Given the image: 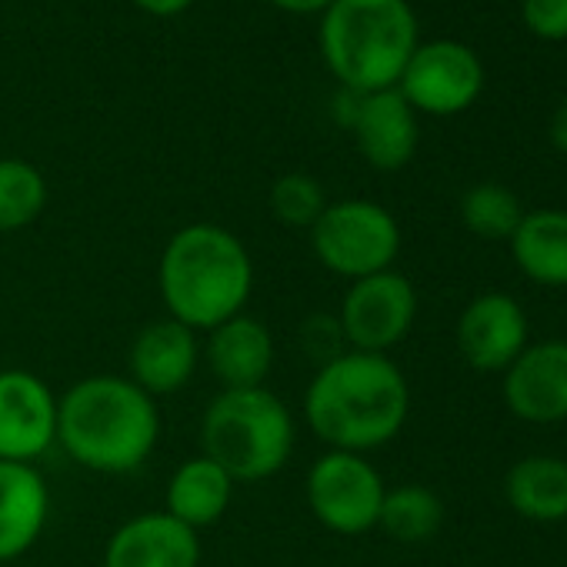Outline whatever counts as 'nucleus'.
<instances>
[{"label": "nucleus", "mask_w": 567, "mask_h": 567, "mask_svg": "<svg viewBox=\"0 0 567 567\" xmlns=\"http://www.w3.org/2000/svg\"><path fill=\"white\" fill-rule=\"evenodd\" d=\"M305 494L318 524L341 537H358L378 527L388 484L368 454L324 451L308 471Z\"/></svg>", "instance_id": "0eeeda50"}, {"label": "nucleus", "mask_w": 567, "mask_h": 567, "mask_svg": "<svg viewBox=\"0 0 567 567\" xmlns=\"http://www.w3.org/2000/svg\"><path fill=\"white\" fill-rule=\"evenodd\" d=\"M200 364V341L197 331L184 328L174 318L151 321L137 331L127 351V378L147 391L151 398L177 394L190 384Z\"/></svg>", "instance_id": "ddd939ff"}, {"label": "nucleus", "mask_w": 567, "mask_h": 567, "mask_svg": "<svg viewBox=\"0 0 567 567\" xmlns=\"http://www.w3.org/2000/svg\"><path fill=\"white\" fill-rule=\"evenodd\" d=\"M527 348V315L501 291L474 298L457 318V351L484 374L507 371L514 358Z\"/></svg>", "instance_id": "9b49d317"}, {"label": "nucleus", "mask_w": 567, "mask_h": 567, "mask_svg": "<svg viewBox=\"0 0 567 567\" xmlns=\"http://www.w3.org/2000/svg\"><path fill=\"white\" fill-rule=\"evenodd\" d=\"M378 527L398 544H424L444 527V501L424 484L388 487Z\"/></svg>", "instance_id": "412c9836"}, {"label": "nucleus", "mask_w": 567, "mask_h": 567, "mask_svg": "<svg viewBox=\"0 0 567 567\" xmlns=\"http://www.w3.org/2000/svg\"><path fill=\"white\" fill-rule=\"evenodd\" d=\"M417 44L408 0H334L321 18V58L344 91L398 87Z\"/></svg>", "instance_id": "20e7f679"}, {"label": "nucleus", "mask_w": 567, "mask_h": 567, "mask_svg": "<svg viewBox=\"0 0 567 567\" xmlns=\"http://www.w3.org/2000/svg\"><path fill=\"white\" fill-rule=\"evenodd\" d=\"M520 18L540 41H567V0H520Z\"/></svg>", "instance_id": "393cba45"}, {"label": "nucleus", "mask_w": 567, "mask_h": 567, "mask_svg": "<svg viewBox=\"0 0 567 567\" xmlns=\"http://www.w3.org/2000/svg\"><path fill=\"white\" fill-rule=\"evenodd\" d=\"M270 214L295 230H311L328 207L324 187L311 174H284L270 184Z\"/></svg>", "instance_id": "b1692460"}, {"label": "nucleus", "mask_w": 567, "mask_h": 567, "mask_svg": "<svg viewBox=\"0 0 567 567\" xmlns=\"http://www.w3.org/2000/svg\"><path fill=\"white\" fill-rule=\"evenodd\" d=\"M161 441L157 398L127 374H91L58 398V444L94 474L144 467Z\"/></svg>", "instance_id": "f03ea898"}, {"label": "nucleus", "mask_w": 567, "mask_h": 567, "mask_svg": "<svg viewBox=\"0 0 567 567\" xmlns=\"http://www.w3.org/2000/svg\"><path fill=\"white\" fill-rule=\"evenodd\" d=\"M520 217H524V207H520L517 194L504 184L484 181V184H474L471 190H464V197H461L464 227L484 240H511Z\"/></svg>", "instance_id": "5701e85b"}, {"label": "nucleus", "mask_w": 567, "mask_h": 567, "mask_svg": "<svg viewBox=\"0 0 567 567\" xmlns=\"http://www.w3.org/2000/svg\"><path fill=\"white\" fill-rule=\"evenodd\" d=\"M504 497L524 520H567V461L550 454H530L517 461L504 477Z\"/></svg>", "instance_id": "aec40b11"}, {"label": "nucleus", "mask_w": 567, "mask_h": 567, "mask_svg": "<svg viewBox=\"0 0 567 567\" xmlns=\"http://www.w3.org/2000/svg\"><path fill=\"white\" fill-rule=\"evenodd\" d=\"M104 567H200V537L167 511H144L107 537Z\"/></svg>", "instance_id": "4468645a"}, {"label": "nucleus", "mask_w": 567, "mask_h": 567, "mask_svg": "<svg viewBox=\"0 0 567 567\" xmlns=\"http://www.w3.org/2000/svg\"><path fill=\"white\" fill-rule=\"evenodd\" d=\"M504 401L527 424L567 421V341L527 344L504 371Z\"/></svg>", "instance_id": "f8f14e48"}, {"label": "nucleus", "mask_w": 567, "mask_h": 567, "mask_svg": "<svg viewBox=\"0 0 567 567\" xmlns=\"http://www.w3.org/2000/svg\"><path fill=\"white\" fill-rule=\"evenodd\" d=\"M547 137H550V144L567 157V101L554 111V117H550V127H547Z\"/></svg>", "instance_id": "c85d7f7f"}, {"label": "nucleus", "mask_w": 567, "mask_h": 567, "mask_svg": "<svg viewBox=\"0 0 567 567\" xmlns=\"http://www.w3.org/2000/svg\"><path fill=\"white\" fill-rule=\"evenodd\" d=\"M58 444V394L34 371H0V461L38 464Z\"/></svg>", "instance_id": "9d476101"}, {"label": "nucleus", "mask_w": 567, "mask_h": 567, "mask_svg": "<svg viewBox=\"0 0 567 567\" xmlns=\"http://www.w3.org/2000/svg\"><path fill=\"white\" fill-rule=\"evenodd\" d=\"M48 204L44 174L21 157H0V234L31 227Z\"/></svg>", "instance_id": "4be33fe9"}, {"label": "nucleus", "mask_w": 567, "mask_h": 567, "mask_svg": "<svg viewBox=\"0 0 567 567\" xmlns=\"http://www.w3.org/2000/svg\"><path fill=\"white\" fill-rule=\"evenodd\" d=\"M295 414L267 384L220 391L200 417V454L220 464L234 484H257L280 474L295 454Z\"/></svg>", "instance_id": "39448f33"}, {"label": "nucleus", "mask_w": 567, "mask_h": 567, "mask_svg": "<svg viewBox=\"0 0 567 567\" xmlns=\"http://www.w3.org/2000/svg\"><path fill=\"white\" fill-rule=\"evenodd\" d=\"M301 341H305L308 354L318 361V368L328 364V361H334V358H341V354L348 351V341H344V334H341L338 318H328V315H315V318L305 324Z\"/></svg>", "instance_id": "a878e982"}, {"label": "nucleus", "mask_w": 567, "mask_h": 567, "mask_svg": "<svg viewBox=\"0 0 567 567\" xmlns=\"http://www.w3.org/2000/svg\"><path fill=\"white\" fill-rule=\"evenodd\" d=\"M358 141L361 157L374 171H401L417 151V114L398 87L361 94L358 114L348 127Z\"/></svg>", "instance_id": "dca6fc26"}, {"label": "nucleus", "mask_w": 567, "mask_h": 567, "mask_svg": "<svg viewBox=\"0 0 567 567\" xmlns=\"http://www.w3.org/2000/svg\"><path fill=\"white\" fill-rule=\"evenodd\" d=\"M408 414L411 388L388 354L344 351L305 391V424L328 451H378L404 431Z\"/></svg>", "instance_id": "f257e3e1"}, {"label": "nucleus", "mask_w": 567, "mask_h": 567, "mask_svg": "<svg viewBox=\"0 0 567 567\" xmlns=\"http://www.w3.org/2000/svg\"><path fill=\"white\" fill-rule=\"evenodd\" d=\"M414 321H417V291L394 267L351 280L338 311V324L348 341V351H364V354H388L411 334Z\"/></svg>", "instance_id": "6e6552de"}, {"label": "nucleus", "mask_w": 567, "mask_h": 567, "mask_svg": "<svg viewBox=\"0 0 567 567\" xmlns=\"http://www.w3.org/2000/svg\"><path fill=\"white\" fill-rule=\"evenodd\" d=\"M270 4L291 14H324L334 0H270Z\"/></svg>", "instance_id": "cd10ccee"}, {"label": "nucleus", "mask_w": 567, "mask_h": 567, "mask_svg": "<svg viewBox=\"0 0 567 567\" xmlns=\"http://www.w3.org/2000/svg\"><path fill=\"white\" fill-rule=\"evenodd\" d=\"M157 291L167 318L207 334L217 324L244 315L254 291L250 250L220 224H187L164 244Z\"/></svg>", "instance_id": "7ed1b4c3"}, {"label": "nucleus", "mask_w": 567, "mask_h": 567, "mask_svg": "<svg viewBox=\"0 0 567 567\" xmlns=\"http://www.w3.org/2000/svg\"><path fill=\"white\" fill-rule=\"evenodd\" d=\"M311 250L324 270L361 280L394 267L401 254V227L398 217L378 200H338L328 204L311 227Z\"/></svg>", "instance_id": "423d86ee"}, {"label": "nucleus", "mask_w": 567, "mask_h": 567, "mask_svg": "<svg viewBox=\"0 0 567 567\" xmlns=\"http://www.w3.org/2000/svg\"><path fill=\"white\" fill-rule=\"evenodd\" d=\"M134 4L151 18H174V14L187 11L194 0H134Z\"/></svg>", "instance_id": "bb28decb"}, {"label": "nucleus", "mask_w": 567, "mask_h": 567, "mask_svg": "<svg viewBox=\"0 0 567 567\" xmlns=\"http://www.w3.org/2000/svg\"><path fill=\"white\" fill-rule=\"evenodd\" d=\"M507 244L527 280L540 288H567V210L540 207L524 214Z\"/></svg>", "instance_id": "6ab92c4d"}, {"label": "nucleus", "mask_w": 567, "mask_h": 567, "mask_svg": "<svg viewBox=\"0 0 567 567\" xmlns=\"http://www.w3.org/2000/svg\"><path fill=\"white\" fill-rule=\"evenodd\" d=\"M230 497H234V477L210 457L197 454L174 467L164 491V511L181 524H187L190 530H200L227 514Z\"/></svg>", "instance_id": "a211bd4d"}, {"label": "nucleus", "mask_w": 567, "mask_h": 567, "mask_svg": "<svg viewBox=\"0 0 567 567\" xmlns=\"http://www.w3.org/2000/svg\"><path fill=\"white\" fill-rule=\"evenodd\" d=\"M51 517V487L38 464L0 461V564L24 557Z\"/></svg>", "instance_id": "f3484780"}, {"label": "nucleus", "mask_w": 567, "mask_h": 567, "mask_svg": "<svg viewBox=\"0 0 567 567\" xmlns=\"http://www.w3.org/2000/svg\"><path fill=\"white\" fill-rule=\"evenodd\" d=\"M200 361L220 384V391L264 388L274 368V338L270 328L250 315H237L214 331L200 344Z\"/></svg>", "instance_id": "2eb2a0df"}, {"label": "nucleus", "mask_w": 567, "mask_h": 567, "mask_svg": "<svg viewBox=\"0 0 567 567\" xmlns=\"http://www.w3.org/2000/svg\"><path fill=\"white\" fill-rule=\"evenodd\" d=\"M484 87L481 58L461 41H431L417 44L411 54L398 91L414 107V114L454 117L467 111Z\"/></svg>", "instance_id": "1a4fd4ad"}]
</instances>
